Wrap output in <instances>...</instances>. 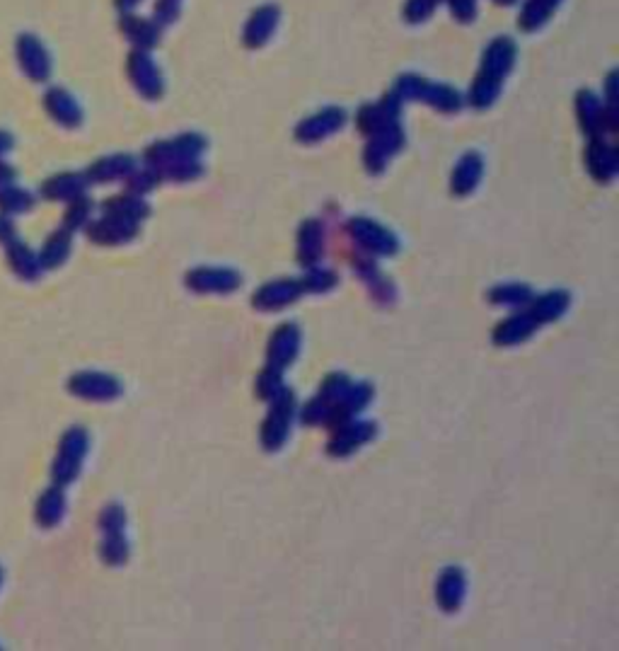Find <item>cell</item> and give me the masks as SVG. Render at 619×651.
I'll list each match as a JSON object with an SVG mask.
<instances>
[{"instance_id":"cell-11","label":"cell","mask_w":619,"mask_h":651,"mask_svg":"<svg viewBox=\"0 0 619 651\" xmlns=\"http://www.w3.org/2000/svg\"><path fill=\"white\" fill-rule=\"evenodd\" d=\"M302 286L298 281H273L269 286L259 288L254 295V305L262 311H273V308H283V305L293 303L295 298H300Z\"/></svg>"},{"instance_id":"cell-12","label":"cell","mask_w":619,"mask_h":651,"mask_svg":"<svg viewBox=\"0 0 619 651\" xmlns=\"http://www.w3.org/2000/svg\"><path fill=\"white\" fill-rule=\"evenodd\" d=\"M344 124V112L341 109H325L318 116H312L308 122H302L298 126V138L310 144V141H319L325 138L327 134H334Z\"/></svg>"},{"instance_id":"cell-4","label":"cell","mask_w":619,"mask_h":651,"mask_svg":"<svg viewBox=\"0 0 619 651\" xmlns=\"http://www.w3.org/2000/svg\"><path fill=\"white\" fill-rule=\"evenodd\" d=\"M400 92L404 98H423L430 105H436L439 109H446V112H453L460 107V95L450 88H443V85H426L419 78H402Z\"/></svg>"},{"instance_id":"cell-18","label":"cell","mask_w":619,"mask_h":651,"mask_svg":"<svg viewBox=\"0 0 619 651\" xmlns=\"http://www.w3.org/2000/svg\"><path fill=\"white\" fill-rule=\"evenodd\" d=\"M134 78H136V85L145 95H151V98H158L160 95V76H158V69L152 66L151 59H145V56H134Z\"/></svg>"},{"instance_id":"cell-28","label":"cell","mask_w":619,"mask_h":651,"mask_svg":"<svg viewBox=\"0 0 619 651\" xmlns=\"http://www.w3.org/2000/svg\"><path fill=\"white\" fill-rule=\"evenodd\" d=\"M453 8L455 13L460 17H472V13H475V0H453Z\"/></svg>"},{"instance_id":"cell-17","label":"cell","mask_w":619,"mask_h":651,"mask_svg":"<svg viewBox=\"0 0 619 651\" xmlns=\"http://www.w3.org/2000/svg\"><path fill=\"white\" fill-rule=\"evenodd\" d=\"M300 262L302 265H312L318 262L319 252H322V226L318 220H308L300 230Z\"/></svg>"},{"instance_id":"cell-27","label":"cell","mask_w":619,"mask_h":651,"mask_svg":"<svg viewBox=\"0 0 619 651\" xmlns=\"http://www.w3.org/2000/svg\"><path fill=\"white\" fill-rule=\"evenodd\" d=\"M433 5H436V0H411L407 5V13L411 20H421L423 15H429Z\"/></svg>"},{"instance_id":"cell-14","label":"cell","mask_w":619,"mask_h":651,"mask_svg":"<svg viewBox=\"0 0 619 651\" xmlns=\"http://www.w3.org/2000/svg\"><path fill=\"white\" fill-rule=\"evenodd\" d=\"M537 320L530 312H518L513 318H508L504 325H499L494 341L496 344H518V341L528 339L530 334L535 332Z\"/></svg>"},{"instance_id":"cell-15","label":"cell","mask_w":619,"mask_h":651,"mask_svg":"<svg viewBox=\"0 0 619 651\" xmlns=\"http://www.w3.org/2000/svg\"><path fill=\"white\" fill-rule=\"evenodd\" d=\"M567 308L568 293H564V291H551V293L542 295L540 301H535L530 315H532V318L537 320V325H540V322H551V320L561 318Z\"/></svg>"},{"instance_id":"cell-25","label":"cell","mask_w":619,"mask_h":651,"mask_svg":"<svg viewBox=\"0 0 619 651\" xmlns=\"http://www.w3.org/2000/svg\"><path fill=\"white\" fill-rule=\"evenodd\" d=\"M283 387H286L283 386V371H276V368H266L257 383L259 397H264V400H273Z\"/></svg>"},{"instance_id":"cell-10","label":"cell","mask_w":619,"mask_h":651,"mask_svg":"<svg viewBox=\"0 0 619 651\" xmlns=\"http://www.w3.org/2000/svg\"><path fill=\"white\" fill-rule=\"evenodd\" d=\"M513 56L515 49L513 44H511V39H496V42L489 46L486 56H484V80L499 83L501 78L506 76L511 66H513Z\"/></svg>"},{"instance_id":"cell-19","label":"cell","mask_w":619,"mask_h":651,"mask_svg":"<svg viewBox=\"0 0 619 651\" xmlns=\"http://www.w3.org/2000/svg\"><path fill=\"white\" fill-rule=\"evenodd\" d=\"M588 165L593 170L597 180H610L614 170H617V153L607 148L605 144H593V148L588 151Z\"/></svg>"},{"instance_id":"cell-21","label":"cell","mask_w":619,"mask_h":651,"mask_svg":"<svg viewBox=\"0 0 619 651\" xmlns=\"http://www.w3.org/2000/svg\"><path fill=\"white\" fill-rule=\"evenodd\" d=\"M356 269L361 272V276L370 284L373 288V295L380 298V301H393V286H390V281L385 276H380V272L375 269L373 265H368V257L363 259V262H356Z\"/></svg>"},{"instance_id":"cell-20","label":"cell","mask_w":619,"mask_h":651,"mask_svg":"<svg viewBox=\"0 0 619 651\" xmlns=\"http://www.w3.org/2000/svg\"><path fill=\"white\" fill-rule=\"evenodd\" d=\"M276 24V10L262 8L257 15L252 17L250 27H247V44H262L269 34L273 32Z\"/></svg>"},{"instance_id":"cell-24","label":"cell","mask_w":619,"mask_h":651,"mask_svg":"<svg viewBox=\"0 0 619 651\" xmlns=\"http://www.w3.org/2000/svg\"><path fill=\"white\" fill-rule=\"evenodd\" d=\"M554 8H557V0H530L521 24H525L528 30H532L537 24H542Z\"/></svg>"},{"instance_id":"cell-1","label":"cell","mask_w":619,"mask_h":651,"mask_svg":"<svg viewBox=\"0 0 619 651\" xmlns=\"http://www.w3.org/2000/svg\"><path fill=\"white\" fill-rule=\"evenodd\" d=\"M293 409H295L293 393H291L288 387H283V390L273 397V407L272 412H269V417H266L264 429H262V443H264L269 451L281 448L283 446V441L288 439V429H291Z\"/></svg>"},{"instance_id":"cell-22","label":"cell","mask_w":619,"mask_h":651,"mask_svg":"<svg viewBox=\"0 0 619 651\" xmlns=\"http://www.w3.org/2000/svg\"><path fill=\"white\" fill-rule=\"evenodd\" d=\"M578 116H581L583 129L588 131V134H596L603 126V109L597 105V99L588 95V92H583L581 98H578Z\"/></svg>"},{"instance_id":"cell-7","label":"cell","mask_w":619,"mask_h":651,"mask_svg":"<svg viewBox=\"0 0 619 651\" xmlns=\"http://www.w3.org/2000/svg\"><path fill=\"white\" fill-rule=\"evenodd\" d=\"M375 436V424L373 422H346V424L337 426L334 441L329 443V453L332 455H348L358 451V448Z\"/></svg>"},{"instance_id":"cell-2","label":"cell","mask_w":619,"mask_h":651,"mask_svg":"<svg viewBox=\"0 0 619 651\" xmlns=\"http://www.w3.org/2000/svg\"><path fill=\"white\" fill-rule=\"evenodd\" d=\"M348 387H351V380L346 376H341V373H334L329 378L325 380V386H322V393L315 397V400L310 402L305 412H302V422L305 424H319V422H327L329 417V412L337 402L344 397Z\"/></svg>"},{"instance_id":"cell-13","label":"cell","mask_w":619,"mask_h":651,"mask_svg":"<svg viewBox=\"0 0 619 651\" xmlns=\"http://www.w3.org/2000/svg\"><path fill=\"white\" fill-rule=\"evenodd\" d=\"M436 596H439V603L443 610H455V608L460 606L462 596H465V576H462L460 569L450 567L440 574Z\"/></svg>"},{"instance_id":"cell-8","label":"cell","mask_w":619,"mask_h":651,"mask_svg":"<svg viewBox=\"0 0 619 651\" xmlns=\"http://www.w3.org/2000/svg\"><path fill=\"white\" fill-rule=\"evenodd\" d=\"M187 286L204 293H226L240 286V274L230 269H197L187 276Z\"/></svg>"},{"instance_id":"cell-5","label":"cell","mask_w":619,"mask_h":651,"mask_svg":"<svg viewBox=\"0 0 619 651\" xmlns=\"http://www.w3.org/2000/svg\"><path fill=\"white\" fill-rule=\"evenodd\" d=\"M206 148V141L201 136H181L170 144H160L151 148V160L174 165V163H184V160H197Z\"/></svg>"},{"instance_id":"cell-16","label":"cell","mask_w":619,"mask_h":651,"mask_svg":"<svg viewBox=\"0 0 619 651\" xmlns=\"http://www.w3.org/2000/svg\"><path fill=\"white\" fill-rule=\"evenodd\" d=\"M479 177H482V160L475 153H469V155L460 160V165L455 170L453 190L457 194H469L476 187V182H479Z\"/></svg>"},{"instance_id":"cell-9","label":"cell","mask_w":619,"mask_h":651,"mask_svg":"<svg viewBox=\"0 0 619 651\" xmlns=\"http://www.w3.org/2000/svg\"><path fill=\"white\" fill-rule=\"evenodd\" d=\"M370 397H373V387L370 386L348 387L346 393H344V397H341V400L332 407V412H329L327 424H332L334 429H337V426L351 422V419H354L356 414H358V412H361V409L368 405Z\"/></svg>"},{"instance_id":"cell-6","label":"cell","mask_w":619,"mask_h":651,"mask_svg":"<svg viewBox=\"0 0 619 651\" xmlns=\"http://www.w3.org/2000/svg\"><path fill=\"white\" fill-rule=\"evenodd\" d=\"M300 347V330L295 325H283L269 341V368L283 371L298 354Z\"/></svg>"},{"instance_id":"cell-23","label":"cell","mask_w":619,"mask_h":651,"mask_svg":"<svg viewBox=\"0 0 619 651\" xmlns=\"http://www.w3.org/2000/svg\"><path fill=\"white\" fill-rule=\"evenodd\" d=\"M491 303L499 305H525L532 298V291L521 284H508V286H499L491 291Z\"/></svg>"},{"instance_id":"cell-3","label":"cell","mask_w":619,"mask_h":651,"mask_svg":"<svg viewBox=\"0 0 619 651\" xmlns=\"http://www.w3.org/2000/svg\"><path fill=\"white\" fill-rule=\"evenodd\" d=\"M351 233H354L356 243L361 245L363 250L370 255H394L397 252V240L393 233H387L385 228H380L378 223L365 219L351 220Z\"/></svg>"},{"instance_id":"cell-26","label":"cell","mask_w":619,"mask_h":651,"mask_svg":"<svg viewBox=\"0 0 619 651\" xmlns=\"http://www.w3.org/2000/svg\"><path fill=\"white\" fill-rule=\"evenodd\" d=\"M334 284H337V274L327 272V269L308 272V276L300 281L302 291H310V293H322L327 288H332Z\"/></svg>"}]
</instances>
